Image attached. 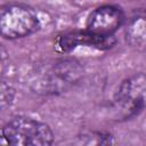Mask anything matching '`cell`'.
Here are the masks:
<instances>
[{"instance_id":"cell-1","label":"cell","mask_w":146,"mask_h":146,"mask_svg":"<svg viewBox=\"0 0 146 146\" xmlns=\"http://www.w3.org/2000/svg\"><path fill=\"white\" fill-rule=\"evenodd\" d=\"M83 70L79 62L62 58L35 67L29 80L33 92L39 95H58L70 90L82 78Z\"/></svg>"},{"instance_id":"cell-2","label":"cell","mask_w":146,"mask_h":146,"mask_svg":"<svg viewBox=\"0 0 146 146\" xmlns=\"http://www.w3.org/2000/svg\"><path fill=\"white\" fill-rule=\"evenodd\" d=\"M2 138L8 146H52L50 127L27 116H15L2 128Z\"/></svg>"},{"instance_id":"cell-3","label":"cell","mask_w":146,"mask_h":146,"mask_svg":"<svg viewBox=\"0 0 146 146\" xmlns=\"http://www.w3.org/2000/svg\"><path fill=\"white\" fill-rule=\"evenodd\" d=\"M40 27L36 11L25 3H6L0 9V33L3 38L16 40L29 36Z\"/></svg>"},{"instance_id":"cell-4","label":"cell","mask_w":146,"mask_h":146,"mask_svg":"<svg viewBox=\"0 0 146 146\" xmlns=\"http://www.w3.org/2000/svg\"><path fill=\"white\" fill-rule=\"evenodd\" d=\"M114 104L131 116L146 108V73H137L123 80L114 95Z\"/></svg>"},{"instance_id":"cell-5","label":"cell","mask_w":146,"mask_h":146,"mask_svg":"<svg viewBox=\"0 0 146 146\" xmlns=\"http://www.w3.org/2000/svg\"><path fill=\"white\" fill-rule=\"evenodd\" d=\"M124 13L114 5H104L94 9L87 18V31L102 36L112 38L113 34L123 25Z\"/></svg>"},{"instance_id":"cell-6","label":"cell","mask_w":146,"mask_h":146,"mask_svg":"<svg viewBox=\"0 0 146 146\" xmlns=\"http://www.w3.org/2000/svg\"><path fill=\"white\" fill-rule=\"evenodd\" d=\"M115 43V39L102 38L90 33L87 30L83 31H72L58 35L55 41V47L60 52H67L78 46H88L97 49H108Z\"/></svg>"},{"instance_id":"cell-7","label":"cell","mask_w":146,"mask_h":146,"mask_svg":"<svg viewBox=\"0 0 146 146\" xmlns=\"http://www.w3.org/2000/svg\"><path fill=\"white\" fill-rule=\"evenodd\" d=\"M125 41L136 49L146 48V10H138L124 25Z\"/></svg>"},{"instance_id":"cell-8","label":"cell","mask_w":146,"mask_h":146,"mask_svg":"<svg viewBox=\"0 0 146 146\" xmlns=\"http://www.w3.org/2000/svg\"><path fill=\"white\" fill-rule=\"evenodd\" d=\"M113 137L111 133L91 131L75 137L68 146H112Z\"/></svg>"}]
</instances>
